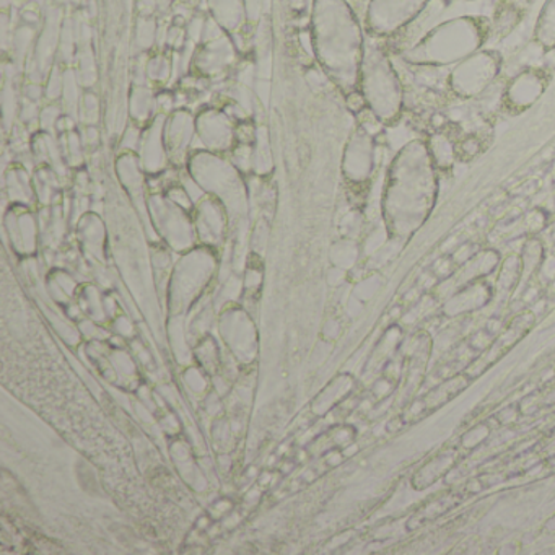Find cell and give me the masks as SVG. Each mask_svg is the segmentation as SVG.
Masks as SVG:
<instances>
[{
    "instance_id": "1",
    "label": "cell",
    "mask_w": 555,
    "mask_h": 555,
    "mask_svg": "<svg viewBox=\"0 0 555 555\" xmlns=\"http://www.w3.org/2000/svg\"><path fill=\"white\" fill-rule=\"evenodd\" d=\"M437 193V167L427 142H409L392 158L383 191V219L389 235L402 242L412 238L430 217Z\"/></svg>"
},
{
    "instance_id": "2",
    "label": "cell",
    "mask_w": 555,
    "mask_h": 555,
    "mask_svg": "<svg viewBox=\"0 0 555 555\" xmlns=\"http://www.w3.org/2000/svg\"><path fill=\"white\" fill-rule=\"evenodd\" d=\"M310 31L314 57L327 79L346 96L357 92L366 48L349 2L313 0Z\"/></svg>"
},
{
    "instance_id": "3",
    "label": "cell",
    "mask_w": 555,
    "mask_h": 555,
    "mask_svg": "<svg viewBox=\"0 0 555 555\" xmlns=\"http://www.w3.org/2000/svg\"><path fill=\"white\" fill-rule=\"evenodd\" d=\"M489 37V24L482 17H457L428 31L404 54L412 66L443 67L460 64L480 51Z\"/></svg>"
},
{
    "instance_id": "4",
    "label": "cell",
    "mask_w": 555,
    "mask_h": 555,
    "mask_svg": "<svg viewBox=\"0 0 555 555\" xmlns=\"http://www.w3.org/2000/svg\"><path fill=\"white\" fill-rule=\"evenodd\" d=\"M188 175L207 196L225 207L229 219L242 220L248 214V190L243 173L225 155L197 149L186 165Z\"/></svg>"
},
{
    "instance_id": "5",
    "label": "cell",
    "mask_w": 555,
    "mask_h": 555,
    "mask_svg": "<svg viewBox=\"0 0 555 555\" xmlns=\"http://www.w3.org/2000/svg\"><path fill=\"white\" fill-rule=\"evenodd\" d=\"M359 90L366 106L383 125L398 121L404 105V92L391 60L379 48H366L360 70Z\"/></svg>"
},
{
    "instance_id": "6",
    "label": "cell",
    "mask_w": 555,
    "mask_h": 555,
    "mask_svg": "<svg viewBox=\"0 0 555 555\" xmlns=\"http://www.w3.org/2000/svg\"><path fill=\"white\" fill-rule=\"evenodd\" d=\"M217 261L209 246L184 253L171 274L170 297L173 305L190 304L206 288L216 274Z\"/></svg>"
},
{
    "instance_id": "7",
    "label": "cell",
    "mask_w": 555,
    "mask_h": 555,
    "mask_svg": "<svg viewBox=\"0 0 555 555\" xmlns=\"http://www.w3.org/2000/svg\"><path fill=\"white\" fill-rule=\"evenodd\" d=\"M238 60V47L210 18L203 28V40L193 56V70L201 79H217L225 76Z\"/></svg>"
},
{
    "instance_id": "8",
    "label": "cell",
    "mask_w": 555,
    "mask_h": 555,
    "mask_svg": "<svg viewBox=\"0 0 555 555\" xmlns=\"http://www.w3.org/2000/svg\"><path fill=\"white\" fill-rule=\"evenodd\" d=\"M149 217L158 235L173 251L186 253L196 248V229L188 210L171 203L167 196L154 194L149 197Z\"/></svg>"
},
{
    "instance_id": "9",
    "label": "cell",
    "mask_w": 555,
    "mask_h": 555,
    "mask_svg": "<svg viewBox=\"0 0 555 555\" xmlns=\"http://www.w3.org/2000/svg\"><path fill=\"white\" fill-rule=\"evenodd\" d=\"M502 57L495 51H477L456 64L448 77L451 92L460 99H474L482 95L500 74Z\"/></svg>"
},
{
    "instance_id": "10",
    "label": "cell",
    "mask_w": 555,
    "mask_h": 555,
    "mask_svg": "<svg viewBox=\"0 0 555 555\" xmlns=\"http://www.w3.org/2000/svg\"><path fill=\"white\" fill-rule=\"evenodd\" d=\"M430 0H370L366 30L375 37H392L424 12Z\"/></svg>"
},
{
    "instance_id": "11",
    "label": "cell",
    "mask_w": 555,
    "mask_h": 555,
    "mask_svg": "<svg viewBox=\"0 0 555 555\" xmlns=\"http://www.w3.org/2000/svg\"><path fill=\"white\" fill-rule=\"evenodd\" d=\"M535 318L531 311H522V313L516 314L505 330L500 331L499 336L495 337L490 346L486 347L482 353L470 363L469 366L463 370L470 379H477L482 376L487 370L492 369L496 362L503 359L529 331L534 327Z\"/></svg>"
},
{
    "instance_id": "12",
    "label": "cell",
    "mask_w": 555,
    "mask_h": 555,
    "mask_svg": "<svg viewBox=\"0 0 555 555\" xmlns=\"http://www.w3.org/2000/svg\"><path fill=\"white\" fill-rule=\"evenodd\" d=\"M196 134L206 151L227 155L236 145V121L222 108H204L196 115Z\"/></svg>"
},
{
    "instance_id": "13",
    "label": "cell",
    "mask_w": 555,
    "mask_h": 555,
    "mask_svg": "<svg viewBox=\"0 0 555 555\" xmlns=\"http://www.w3.org/2000/svg\"><path fill=\"white\" fill-rule=\"evenodd\" d=\"M165 145L173 167H186L196 134V116L190 109L178 108L165 119Z\"/></svg>"
},
{
    "instance_id": "14",
    "label": "cell",
    "mask_w": 555,
    "mask_h": 555,
    "mask_svg": "<svg viewBox=\"0 0 555 555\" xmlns=\"http://www.w3.org/2000/svg\"><path fill=\"white\" fill-rule=\"evenodd\" d=\"M375 170V141L363 128H357L347 141L343 155V173L352 184L369 183Z\"/></svg>"
},
{
    "instance_id": "15",
    "label": "cell",
    "mask_w": 555,
    "mask_h": 555,
    "mask_svg": "<svg viewBox=\"0 0 555 555\" xmlns=\"http://www.w3.org/2000/svg\"><path fill=\"white\" fill-rule=\"evenodd\" d=\"M500 264V255L493 249H482L474 253L467 261L460 266L456 272L450 278L444 279L437 288L435 295L441 300H447L454 292L461 291L466 285L482 281L487 275L492 274Z\"/></svg>"
},
{
    "instance_id": "16",
    "label": "cell",
    "mask_w": 555,
    "mask_h": 555,
    "mask_svg": "<svg viewBox=\"0 0 555 555\" xmlns=\"http://www.w3.org/2000/svg\"><path fill=\"white\" fill-rule=\"evenodd\" d=\"M165 119H167L165 115H155V118L142 131L141 144L135 152L139 164L149 178L165 173L171 165L167 145H165Z\"/></svg>"
},
{
    "instance_id": "17",
    "label": "cell",
    "mask_w": 555,
    "mask_h": 555,
    "mask_svg": "<svg viewBox=\"0 0 555 555\" xmlns=\"http://www.w3.org/2000/svg\"><path fill=\"white\" fill-rule=\"evenodd\" d=\"M431 340L424 331L414 334L404 344V360L401 365L402 395L405 401L417 392L430 359Z\"/></svg>"
},
{
    "instance_id": "18",
    "label": "cell",
    "mask_w": 555,
    "mask_h": 555,
    "mask_svg": "<svg viewBox=\"0 0 555 555\" xmlns=\"http://www.w3.org/2000/svg\"><path fill=\"white\" fill-rule=\"evenodd\" d=\"M193 222L197 240H201L204 246L214 248L225 238L229 214L220 201L206 194V197L194 206Z\"/></svg>"
},
{
    "instance_id": "19",
    "label": "cell",
    "mask_w": 555,
    "mask_h": 555,
    "mask_svg": "<svg viewBox=\"0 0 555 555\" xmlns=\"http://www.w3.org/2000/svg\"><path fill=\"white\" fill-rule=\"evenodd\" d=\"M548 77L541 69H526L506 86L503 105L513 113L531 108L547 87Z\"/></svg>"
},
{
    "instance_id": "20",
    "label": "cell",
    "mask_w": 555,
    "mask_h": 555,
    "mask_svg": "<svg viewBox=\"0 0 555 555\" xmlns=\"http://www.w3.org/2000/svg\"><path fill=\"white\" fill-rule=\"evenodd\" d=\"M470 383H473V379H470L464 372L444 379L443 383L435 386L431 391H428L427 395L421 396L417 401L412 402V405H409V408L405 409L404 415H402L405 424L427 417L431 412L437 411L438 408L447 404L451 399L456 398V396L460 395L461 391H464Z\"/></svg>"
},
{
    "instance_id": "21",
    "label": "cell",
    "mask_w": 555,
    "mask_h": 555,
    "mask_svg": "<svg viewBox=\"0 0 555 555\" xmlns=\"http://www.w3.org/2000/svg\"><path fill=\"white\" fill-rule=\"evenodd\" d=\"M5 230L15 251L31 256L38 248V225L31 210L24 204H14L5 216Z\"/></svg>"
},
{
    "instance_id": "22",
    "label": "cell",
    "mask_w": 555,
    "mask_h": 555,
    "mask_svg": "<svg viewBox=\"0 0 555 555\" xmlns=\"http://www.w3.org/2000/svg\"><path fill=\"white\" fill-rule=\"evenodd\" d=\"M493 291L486 281H477L474 284L466 285L461 291L454 292L453 295L443 300V311L447 317L456 318L461 314L474 313L486 307L492 300Z\"/></svg>"
},
{
    "instance_id": "23",
    "label": "cell",
    "mask_w": 555,
    "mask_h": 555,
    "mask_svg": "<svg viewBox=\"0 0 555 555\" xmlns=\"http://www.w3.org/2000/svg\"><path fill=\"white\" fill-rule=\"evenodd\" d=\"M207 8L210 18L236 43L249 24L245 0H207Z\"/></svg>"
},
{
    "instance_id": "24",
    "label": "cell",
    "mask_w": 555,
    "mask_h": 555,
    "mask_svg": "<svg viewBox=\"0 0 555 555\" xmlns=\"http://www.w3.org/2000/svg\"><path fill=\"white\" fill-rule=\"evenodd\" d=\"M461 457H463V448L461 447H451L448 448V450L440 451L437 456L430 457V460L424 463V466L417 469V473L412 476V487H414L415 490L428 489V487L434 486L437 480H440L441 477L447 476V474L460 463Z\"/></svg>"
},
{
    "instance_id": "25",
    "label": "cell",
    "mask_w": 555,
    "mask_h": 555,
    "mask_svg": "<svg viewBox=\"0 0 555 555\" xmlns=\"http://www.w3.org/2000/svg\"><path fill=\"white\" fill-rule=\"evenodd\" d=\"M31 154L44 167L53 168L57 175H63L67 168L66 157H64L63 147H61L60 135H53V132L38 131L31 138Z\"/></svg>"
},
{
    "instance_id": "26",
    "label": "cell",
    "mask_w": 555,
    "mask_h": 555,
    "mask_svg": "<svg viewBox=\"0 0 555 555\" xmlns=\"http://www.w3.org/2000/svg\"><path fill=\"white\" fill-rule=\"evenodd\" d=\"M157 115V95L147 86L134 83L129 93V118L135 125L145 126Z\"/></svg>"
},
{
    "instance_id": "27",
    "label": "cell",
    "mask_w": 555,
    "mask_h": 555,
    "mask_svg": "<svg viewBox=\"0 0 555 555\" xmlns=\"http://www.w3.org/2000/svg\"><path fill=\"white\" fill-rule=\"evenodd\" d=\"M5 184H8V193L14 204L30 206L31 201L37 196L34 180L24 167H12L5 175Z\"/></svg>"
},
{
    "instance_id": "28",
    "label": "cell",
    "mask_w": 555,
    "mask_h": 555,
    "mask_svg": "<svg viewBox=\"0 0 555 555\" xmlns=\"http://www.w3.org/2000/svg\"><path fill=\"white\" fill-rule=\"evenodd\" d=\"M428 154L437 170L447 171L453 167L457 158L456 145L443 132H435L427 141Z\"/></svg>"
},
{
    "instance_id": "29",
    "label": "cell",
    "mask_w": 555,
    "mask_h": 555,
    "mask_svg": "<svg viewBox=\"0 0 555 555\" xmlns=\"http://www.w3.org/2000/svg\"><path fill=\"white\" fill-rule=\"evenodd\" d=\"M460 502L461 496H457V493H443V495L430 500V502L425 503L421 509H417V512L412 515V518L409 519V528H415V526L424 525V522L431 521V519L444 515V513L450 512V509Z\"/></svg>"
},
{
    "instance_id": "30",
    "label": "cell",
    "mask_w": 555,
    "mask_h": 555,
    "mask_svg": "<svg viewBox=\"0 0 555 555\" xmlns=\"http://www.w3.org/2000/svg\"><path fill=\"white\" fill-rule=\"evenodd\" d=\"M521 256L509 255L500 266L496 278L495 294L499 297H508L521 284Z\"/></svg>"
},
{
    "instance_id": "31",
    "label": "cell",
    "mask_w": 555,
    "mask_h": 555,
    "mask_svg": "<svg viewBox=\"0 0 555 555\" xmlns=\"http://www.w3.org/2000/svg\"><path fill=\"white\" fill-rule=\"evenodd\" d=\"M534 38L545 51L555 50V0H545L535 22Z\"/></svg>"
},
{
    "instance_id": "32",
    "label": "cell",
    "mask_w": 555,
    "mask_h": 555,
    "mask_svg": "<svg viewBox=\"0 0 555 555\" xmlns=\"http://www.w3.org/2000/svg\"><path fill=\"white\" fill-rule=\"evenodd\" d=\"M253 149H255V171L253 173L266 177V175L274 170V160H272L269 131L264 125H258V132H256V141L253 144Z\"/></svg>"
},
{
    "instance_id": "33",
    "label": "cell",
    "mask_w": 555,
    "mask_h": 555,
    "mask_svg": "<svg viewBox=\"0 0 555 555\" xmlns=\"http://www.w3.org/2000/svg\"><path fill=\"white\" fill-rule=\"evenodd\" d=\"M544 261V246L538 238H529L522 246L521 253V284H528L538 274Z\"/></svg>"
},
{
    "instance_id": "34",
    "label": "cell",
    "mask_w": 555,
    "mask_h": 555,
    "mask_svg": "<svg viewBox=\"0 0 555 555\" xmlns=\"http://www.w3.org/2000/svg\"><path fill=\"white\" fill-rule=\"evenodd\" d=\"M80 233H82L83 243H87L92 249L93 256H102L105 238H103L102 222L95 214H87L80 220Z\"/></svg>"
},
{
    "instance_id": "35",
    "label": "cell",
    "mask_w": 555,
    "mask_h": 555,
    "mask_svg": "<svg viewBox=\"0 0 555 555\" xmlns=\"http://www.w3.org/2000/svg\"><path fill=\"white\" fill-rule=\"evenodd\" d=\"M61 147H63L64 157L70 168L83 167L86 160V145H83L80 131H73L69 134L60 135Z\"/></svg>"
},
{
    "instance_id": "36",
    "label": "cell",
    "mask_w": 555,
    "mask_h": 555,
    "mask_svg": "<svg viewBox=\"0 0 555 555\" xmlns=\"http://www.w3.org/2000/svg\"><path fill=\"white\" fill-rule=\"evenodd\" d=\"M171 77V60L165 54L147 61V80L152 83H167Z\"/></svg>"
},
{
    "instance_id": "37",
    "label": "cell",
    "mask_w": 555,
    "mask_h": 555,
    "mask_svg": "<svg viewBox=\"0 0 555 555\" xmlns=\"http://www.w3.org/2000/svg\"><path fill=\"white\" fill-rule=\"evenodd\" d=\"M79 105V116L80 119H82L83 125H99L100 113H102V109H100L99 96H96L95 93L90 92V90H87V92L83 93L82 99H80Z\"/></svg>"
},
{
    "instance_id": "38",
    "label": "cell",
    "mask_w": 555,
    "mask_h": 555,
    "mask_svg": "<svg viewBox=\"0 0 555 555\" xmlns=\"http://www.w3.org/2000/svg\"><path fill=\"white\" fill-rule=\"evenodd\" d=\"M522 404H528V409H534V411L535 409L555 408V378L545 383L538 391L532 392Z\"/></svg>"
},
{
    "instance_id": "39",
    "label": "cell",
    "mask_w": 555,
    "mask_h": 555,
    "mask_svg": "<svg viewBox=\"0 0 555 555\" xmlns=\"http://www.w3.org/2000/svg\"><path fill=\"white\" fill-rule=\"evenodd\" d=\"M230 160L243 175L255 171V149L249 144H236L230 152Z\"/></svg>"
},
{
    "instance_id": "40",
    "label": "cell",
    "mask_w": 555,
    "mask_h": 555,
    "mask_svg": "<svg viewBox=\"0 0 555 555\" xmlns=\"http://www.w3.org/2000/svg\"><path fill=\"white\" fill-rule=\"evenodd\" d=\"M142 126L135 125V122H129L128 128L122 132L121 141H119V154H135L141 144Z\"/></svg>"
},
{
    "instance_id": "41",
    "label": "cell",
    "mask_w": 555,
    "mask_h": 555,
    "mask_svg": "<svg viewBox=\"0 0 555 555\" xmlns=\"http://www.w3.org/2000/svg\"><path fill=\"white\" fill-rule=\"evenodd\" d=\"M44 90H47V100L51 103H56L64 95L66 76H64L63 70H60V67H51L50 77H48Z\"/></svg>"
},
{
    "instance_id": "42",
    "label": "cell",
    "mask_w": 555,
    "mask_h": 555,
    "mask_svg": "<svg viewBox=\"0 0 555 555\" xmlns=\"http://www.w3.org/2000/svg\"><path fill=\"white\" fill-rule=\"evenodd\" d=\"M489 425H476V427L470 428L469 431H466V434L463 435V438H461L460 447L463 448V450H473V448H476L477 444L483 443V441H486V438L489 437Z\"/></svg>"
},
{
    "instance_id": "43",
    "label": "cell",
    "mask_w": 555,
    "mask_h": 555,
    "mask_svg": "<svg viewBox=\"0 0 555 555\" xmlns=\"http://www.w3.org/2000/svg\"><path fill=\"white\" fill-rule=\"evenodd\" d=\"M63 115V109H61L56 103L41 108L40 119H38V125H40L41 131L54 132L57 119H60Z\"/></svg>"
},
{
    "instance_id": "44",
    "label": "cell",
    "mask_w": 555,
    "mask_h": 555,
    "mask_svg": "<svg viewBox=\"0 0 555 555\" xmlns=\"http://www.w3.org/2000/svg\"><path fill=\"white\" fill-rule=\"evenodd\" d=\"M165 196H167L171 203L180 206L181 209L188 210V212H193L194 206H196V204L193 203V199H191L186 188L180 186V184H173V186L168 188L167 194H165Z\"/></svg>"
},
{
    "instance_id": "45",
    "label": "cell",
    "mask_w": 555,
    "mask_h": 555,
    "mask_svg": "<svg viewBox=\"0 0 555 555\" xmlns=\"http://www.w3.org/2000/svg\"><path fill=\"white\" fill-rule=\"evenodd\" d=\"M155 41V24L151 18H141L138 25V44L142 50L152 48Z\"/></svg>"
},
{
    "instance_id": "46",
    "label": "cell",
    "mask_w": 555,
    "mask_h": 555,
    "mask_svg": "<svg viewBox=\"0 0 555 555\" xmlns=\"http://www.w3.org/2000/svg\"><path fill=\"white\" fill-rule=\"evenodd\" d=\"M256 132H258V125L249 119L236 122V144H255Z\"/></svg>"
},
{
    "instance_id": "47",
    "label": "cell",
    "mask_w": 555,
    "mask_h": 555,
    "mask_svg": "<svg viewBox=\"0 0 555 555\" xmlns=\"http://www.w3.org/2000/svg\"><path fill=\"white\" fill-rule=\"evenodd\" d=\"M535 453H538V456L542 457V460H552V457H555V427L551 428V430L539 440V443L535 444Z\"/></svg>"
},
{
    "instance_id": "48",
    "label": "cell",
    "mask_w": 555,
    "mask_h": 555,
    "mask_svg": "<svg viewBox=\"0 0 555 555\" xmlns=\"http://www.w3.org/2000/svg\"><path fill=\"white\" fill-rule=\"evenodd\" d=\"M480 147H482V145H480L479 139L469 135V138L464 139V141H461V144L457 145V157L464 158V160H470V158L479 154Z\"/></svg>"
},
{
    "instance_id": "49",
    "label": "cell",
    "mask_w": 555,
    "mask_h": 555,
    "mask_svg": "<svg viewBox=\"0 0 555 555\" xmlns=\"http://www.w3.org/2000/svg\"><path fill=\"white\" fill-rule=\"evenodd\" d=\"M80 134H82L86 151H96L102 144V134H100V129L96 126H83Z\"/></svg>"
},
{
    "instance_id": "50",
    "label": "cell",
    "mask_w": 555,
    "mask_h": 555,
    "mask_svg": "<svg viewBox=\"0 0 555 555\" xmlns=\"http://www.w3.org/2000/svg\"><path fill=\"white\" fill-rule=\"evenodd\" d=\"M545 214L542 210H531L528 216L525 217V230L526 233H534L541 232L545 225Z\"/></svg>"
},
{
    "instance_id": "51",
    "label": "cell",
    "mask_w": 555,
    "mask_h": 555,
    "mask_svg": "<svg viewBox=\"0 0 555 555\" xmlns=\"http://www.w3.org/2000/svg\"><path fill=\"white\" fill-rule=\"evenodd\" d=\"M175 96L168 92L157 93V115L168 116L175 112Z\"/></svg>"
},
{
    "instance_id": "52",
    "label": "cell",
    "mask_w": 555,
    "mask_h": 555,
    "mask_svg": "<svg viewBox=\"0 0 555 555\" xmlns=\"http://www.w3.org/2000/svg\"><path fill=\"white\" fill-rule=\"evenodd\" d=\"M41 109L38 108V103L30 102L25 99L24 105L21 106V118L24 122L38 121L40 119Z\"/></svg>"
},
{
    "instance_id": "53",
    "label": "cell",
    "mask_w": 555,
    "mask_h": 555,
    "mask_svg": "<svg viewBox=\"0 0 555 555\" xmlns=\"http://www.w3.org/2000/svg\"><path fill=\"white\" fill-rule=\"evenodd\" d=\"M25 99L34 103H40L41 100L47 99V90L41 83L30 82L24 89Z\"/></svg>"
},
{
    "instance_id": "54",
    "label": "cell",
    "mask_w": 555,
    "mask_h": 555,
    "mask_svg": "<svg viewBox=\"0 0 555 555\" xmlns=\"http://www.w3.org/2000/svg\"><path fill=\"white\" fill-rule=\"evenodd\" d=\"M77 125L76 121H74L73 118H70L69 115H66L64 113L63 116H61L60 119H57L56 128H54V132H56L57 135L63 134H69V132L76 131Z\"/></svg>"
},
{
    "instance_id": "55",
    "label": "cell",
    "mask_w": 555,
    "mask_h": 555,
    "mask_svg": "<svg viewBox=\"0 0 555 555\" xmlns=\"http://www.w3.org/2000/svg\"><path fill=\"white\" fill-rule=\"evenodd\" d=\"M519 415V408L518 405H509V408L503 409L502 412H499L496 414V421L500 422V424H512V422H515L516 418H518Z\"/></svg>"
},
{
    "instance_id": "56",
    "label": "cell",
    "mask_w": 555,
    "mask_h": 555,
    "mask_svg": "<svg viewBox=\"0 0 555 555\" xmlns=\"http://www.w3.org/2000/svg\"><path fill=\"white\" fill-rule=\"evenodd\" d=\"M248 9L249 22H256L261 15V0H245Z\"/></svg>"
},
{
    "instance_id": "57",
    "label": "cell",
    "mask_w": 555,
    "mask_h": 555,
    "mask_svg": "<svg viewBox=\"0 0 555 555\" xmlns=\"http://www.w3.org/2000/svg\"><path fill=\"white\" fill-rule=\"evenodd\" d=\"M184 40V31L183 28L180 27H173L170 30V34H168V44L173 48L181 47V43H183Z\"/></svg>"
},
{
    "instance_id": "58",
    "label": "cell",
    "mask_w": 555,
    "mask_h": 555,
    "mask_svg": "<svg viewBox=\"0 0 555 555\" xmlns=\"http://www.w3.org/2000/svg\"><path fill=\"white\" fill-rule=\"evenodd\" d=\"M22 18H24V22L27 25H35L40 22V15L34 11H25L24 14H22Z\"/></svg>"
},
{
    "instance_id": "59",
    "label": "cell",
    "mask_w": 555,
    "mask_h": 555,
    "mask_svg": "<svg viewBox=\"0 0 555 555\" xmlns=\"http://www.w3.org/2000/svg\"><path fill=\"white\" fill-rule=\"evenodd\" d=\"M214 508H216L217 513H225L227 509L232 508V505H230V502H227V500H222V502L216 503Z\"/></svg>"
},
{
    "instance_id": "60",
    "label": "cell",
    "mask_w": 555,
    "mask_h": 555,
    "mask_svg": "<svg viewBox=\"0 0 555 555\" xmlns=\"http://www.w3.org/2000/svg\"><path fill=\"white\" fill-rule=\"evenodd\" d=\"M210 518L209 516H201L199 521H197V528L206 529L209 528Z\"/></svg>"
},
{
    "instance_id": "61",
    "label": "cell",
    "mask_w": 555,
    "mask_h": 555,
    "mask_svg": "<svg viewBox=\"0 0 555 555\" xmlns=\"http://www.w3.org/2000/svg\"><path fill=\"white\" fill-rule=\"evenodd\" d=\"M70 2H73L74 5H83L86 4L87 0H70Z\"/></svg>"
},
{
    "instance_id": "62",
    "label": "cell",
    "mask_w": 555,
    "mask_h": 555,
    "mask_svg": "<svg viewBox=\"0 0 555 555\" xmlns=\"http://www.w3.org/2000/svg\"><path fill=\"white\" fill-rule=\"evenodd\" d=\"M57 4L63 5L66 4L67 0H56ZM70 2V0H69Z\"/></svg>"
},
{
    "instance_id": "63",
    "label": "cell",
    "mask_w": 555,
    "mask_h": 555,
    "mask_svg": "<svg viewBox=\"0 0 555 555\" xmlns=\"http://www.w3.org/2000/svg\"><path fill=\"white\" fill-rule=\"evenodd\" d=\"M552 178H554V180H555V165H554V170H552Z\"/></svg>"
}]
</instances>
